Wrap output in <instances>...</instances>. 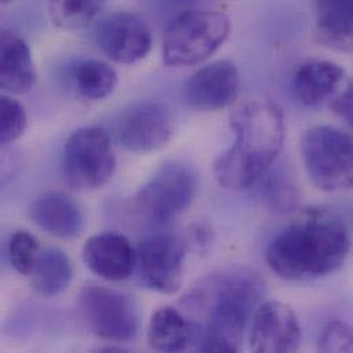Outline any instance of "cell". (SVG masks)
Listing matches in <instances>:
<instances>
[{
	"label": "cell",
	"instance_id": "cell-4",
	"mask_svg": "<svg viewBox=\"0 0 353 353\" xmlns=\"http://www.w3.org/2000/svg\"><path fill=\"white\" fill-rule=\"evenodd\" d=\"M230 18L216 10H187L167 26L163 37V61L172 68L206 61L227 40Z\"/></svg>",
	"mask_w": 353,
	"mask_h": 353
},
{
	"label": "cell",
	"instance_id": "cell-13",
	"mask_svg": "<svg viewBox=\"0 0 353 353\" xmlns=\"http://www.w3.org/2000/svg\"><path fill=\"white\" fill-rule=\"evenodd\" d=\"M241 74L225 59L210 62L190 76L184 85L188 106L199 112H217L228 108L238 97Z\"/></svg>",
	"mask_w": 353,
	"mask_h": 353
},
{
	"label": "cell",
	"instance_id": "cell-1",
	"mask_svg": "<svg viewBox=\"0 0 353 353\" xmlns=\"http://www.w3.org/2000/svg\"><path fill=\"white\" fill-rule=\"evenodd\" d=\"M350 249L345 221L330 210L312 209L270 242L265 260L271 271L285 281H314L339 271Z\"/></svg>",
	"mask_w": 353,
	"mask_h": 353
},
{
	"label": "cell",
	"instance_id": "cell-24",
	"mask_svg": "<svg viewBox=\"0 0 353 353\" xmlns=\"http://www.w3.org/2000/svg\"><path fill=\"white\" fill-rule=\"evenodd\" d=\"M26 124L28 117L23 106L10 97L0 95V146L21 138Z\"/></svg>",
	"mask_w": 353,
	"mask_h": 353
},
{
	"label": "cell",
	"instance_id": "cell-28",
	"mask_svg": "<svg viewBox=\"0 0 353 353\" xmlns=\"http://www.w3.org/2000/svg\"><path fill=\"white\" fill-rule=\"evenodd\" d=\"M330 109L347 124H352V85L341 92L330 105Z\"/></svg>",
	"mask_w": 353,
	"mask_h": 353
},
{
	"label": "cell",
	"instance_id": "cell-19",
	"mask_svg": "<svg viewBox=\"0 0 353 353\" xmlns=\"http://www.w3.org/2000/svg\"><path fill=\"white\" fill-rule=\"evenodd\" d=\"M196 340V323L172 307L157 310L148 326V343L152 350L159 352H181L195 345Z\"/></svg>",
	"mask_w": 353,
	"mask_h": 353
},
{
	"label": "cell",
	"instance_id": "cell-29",
	"mask_svg": "<svg viewBox=\"0 0 353 353\" xmlns=\"http://www.w3.org/2000/svg\"><path fill=\"white\" fill-rule=\"evenodd\" d=\"M181 1H210V0H181Z\"/></svg>",
	"mask_w": 353,
	"mask_h": 353
},
{
	"label": "cell",
	"instance_id": "cell-11",
	"mask_svg": "<svg viewBox=\"0 0 353 353\" xmlns=\"http://www.w3.org/2000/svg\"><path fill=\"white\" fill-rule=\"evenodd\" d=\"M95 37L102 52L117 63H135L148 57L153 46L146 21L130 11H113L101 18Z\"/></svg>",
	"mask_w": 353,
	"mask_h": 353
},
{
	"label": "cell",
	"instance_id": "cell-5",
	"mask_svg": "<svg viewBox=\"0 0 353 353\" xmlns=\"http://www.w3.org/2000/svg\"><path fill=\"white\" fill-rule=\"evenodd\" d=\"M301 156L311 181L334 192L353 185V143L348 132L333 125H316L301 139Z\"/></svg>",
	"mask_w": 353,
	"mask_h": 353
},
{
	"label": "cell",
	"instance_id": "cell-17",
	"mask_svg": "<svg viewBox=\"0 0 353 353\" xmlns=\"http://www.w3.org/2000/svg\"><path fill=\"white\" fill-rule=\"evenodd\" d=\"M36 73L26 41L12 30L0 28V90L21 95L34 85Z\"/></svg>",
	"mask_w": 353,
	"mask_h": 353
},
{
	"label": "cell",
	"instance_id": "cell-16",
	"mask_svg": "<svg viewBox=\"0 0 353 353\" xmlns=\"http://www.w3.org/2000/svg\"><path fill=\"white\" fill-rule=\"evenodd\" d=\"M30 217L37 227L57 238H74L84 228L81 208L70 195L59 191L37 196L30 206Z\"/></svg>",
	"mask_w": 353,
	"mask_h": 353
},
{
	"label": "cell",
	"instance_id": "cell-21",
	"mask_svg": "<svg viewBox=\"0 0 353 353\" xmlns=\"http://www.w3.org/2000/svg\"><path fill=\"white\" fill-rule=\"evenodd\" d=\"M263 203L275 213L293 212L300 203V188L294 175L283 165H271L257 180ZM256 183V184H257Z\"/></svg>",
	"mask_w": 353,
	"mask_h": 353
},
{
	"label": "cell",
	"instance_id": "cell-6",
	"mask_svg": "<svg viewBox=\"0 0 353 353\" xmlns=\"http://www.w3.org/2000/svg\"><path fill=\"white\" fill-rule=\"evenodd\" d=\"M196 188V171L187 163L170 161L139 188L134 209L146 221L164 224L191 205Z\"/></svg>",
	"mask_w": 353,
	"mask_h": 353
},
{
	"label": "cell",
	"instance_id": "cell-30",
	"mask_svg": "<svg viewBox=\"0 0 353 353\" xmlns=\"http://www.w3.org/2000/svg\"><path fill=\"white\" fill-rule=\"evenodd\" d=\"M7 1H11V0H0V3H7Z\"/></svg>",
	"mask_w": 353,
	"mask_h": 353
},
{
	"label": "cell",
	"instance_id": "cell-22",
	"mask_svg": "<svg viewBox=\"0 0 353 353\" xmlns=\"http://www.w3.org/2000/svg\"><path fill=\"white\" fill-rule=\"evenodd\" d=\"M72 77L77 92L91 101H101L113 94L119 76L106 62L99 59H84L74 65Z\"/></svg>",
	"mask_w": 353,
	"mask_h": 353
},
{
	"label": "cell",
	"instance_id": "cell-20",
	"mask_svg": "<svg viewBox=\"0 0 353 353\" xmlns=\"http://www.w3.org/2000/svg\"><path fill=\"white\" fill-rule=\"evenodd\" d=\"M33 289L44 297H55L65 292L73 278L69 256L58 248H46L39 252L29 274Z\"/></svg>",
	"mask_w": 353,
	"mask_h": 353
},
{
	"label": "cell",
	"instance_id": "cell-27",
	"mask_svg": "<svg viewBox=\"0 0 353 353\" xmlns=\"http://www.w3.org/2000/svg\"><path fill=\"white\" fill-rule=\"evenodd\" d=\"M185 245H190L195 252L205 254L213 242V230L206 221H195L188 228Z\"/></svg>",
	"mask_w": 353,
	"mask_h": 353
},
{
	"label": "cell",
	"instance_id": "cell-12",
	"mask_svg": "<svg viewBox=\"0 0 353 353\" xmlns=\"http://www.w3.org/2000/svg\"><path fill=\"white\" fill-rule=\"evenodd\" d=\"M252 318L249 345L253 352L292 353L300 350L303 330L288 304L265 301L256 307Z\"/></svg>",
	"mask_w": 353,
	"mask_h": 353
},
{
	"label": "cell",
	"instance_id": "cell-7",
	"mask_svg": "<svg viewBox=\"0 0 353 353\" xmlns=\"http://www.w3.org/2000/svg\"><path fill=\"white\" fill-rule=\"evenodd\" d=\"M62 168L68 184L76 190L91 191L106 185L116 171L109 132L99 127L74 131L65 143Z\"/></svg>",
	"mask_w": 353,
	"mask_h": 353
},
{
	"label": "cell",
	"instance_id": "cell-15",
	"mask_svg": "<svg viewBox=\"0 0 353 353\" xmlns=\"http://www.w3.org/2000/svg\"><path fill=\"white\" fill-rule=\"evenodd\" d=\"M87 267L109 282L128 279L137 265V249L128 238L116 232H102L91 236L83 249Z\"/></svg>",
	"mask_w": 353,
	"mask_h": 353
},
{
	"label": "cell",
	"instance_id": "cell-14",
	"mask_svg": "<svg viewBox=\"0 0 353 353\" xmlns=\"http://www.w3.org/2000/svg\"><path fill=\"white\" fill-rule=\"evenodd\" d=\"M352 81L336 62L311 58L299 65L293 77L297 99L307 108L330 105Z\"/></svg>",
	"mask_w": 353,
	"mask_h": 353
},
{
	"label": "cell",
	"instance_id": "cell-3",
	"mask_svg": "<svg viewBox=\"0 0 353 353\" xmlns=\"http://www.w3.org/2000/svg\"><path fill=\"white\" fill-rule=\"evenodd\" d=\"M264 294L263 281L248 270L234 268L209 276L187 299L203 312L198 333L201 352H238L249 319Z\"/></svg>",
	"mask_w": 353,
	"mask_h": 353
},
{
	"label": "cell",
	"instance_id": "cell-26",
	"mask_svg": "<svg viewBox=\"0 0 353 353\" xmlns=\"http://www.w3.org/2000/svg\"><path fill=\"white\" fill-rule=\"evenodd\" d=\"M318 350L321 352H351L352 329L340 321L329 323L319 337Z\"/></svg>",
	"mask_w": 353,
	"mask_h": 353
},
{
	"label": "cell",
	"instance_id": "cell-8",
	"mask_svg": "<svg viewBox=\"0 0 353 353\" xmlns=\"http://www.w3.org/2000/svg\"><path fill=\"white\" fill-rule=\"evenodd\" d=\"M83 316L91 332L102 340L125 344L141 330V312L135 300L119 290L87 285L80 296Z\"/></svg>",
	"mask_w": 353,
	"mask_h": 353
},
{
	"label": "cell",
	"instance_id": "cell-25",
	"mask_svg": "<svg viewBox=\"0 0 353 353\" xmlns=\"http://www.w3.org/2000/svg\"><path fill=\"white\" fill-rule=\"evenodd\" d=\"M40 252L37 239L28 231L19 230L12 234L8 242L10 263L17 272L29 276L36 257Z\"/></svg>",
	"mask_w": 353,
	"mask_h": 353
},
{
	"label": "cell",
	"instance_id": "cell-2",
	"mask_svg": "<svg viewBox=\"0 0 353 353\" xmlns=\"http://www.w3.org/2000/svg\"><path fill=\"white\" fill-rule=\"evenodd\" d=\"M234 143L214 161L213 172L224 188L241 191L253 187L281 154L285 119L270 99H249L231 116Z\"/></svg>",
	"mask_w": 353,
	"mask_h": 353
},
{
	"label": "cell",
	"instance_id": "cell-23",
	"mask_svg": "<svg viewBox=\"0 0 353 353\" xmlns=\"http://www.w3.org/2000/svg\"><path fill=\"white\" fill-rule=\"evenodd\" d=\"M106 0H48L52 22L66 30L84 28L102 11Z\"/></svg>",
	"mask_w": 353,
	"mask_h": 353
},
{
	"label": "cell",
	"instance_id": "cell-10",
	"mask_svg": "<svg viewBox=\"0 0 353 353\" xmlns=\"http://www.w3.org/2000/svg\"><path fill=\"white\" fill-rule=\"evenodd\" d=\"M185 242L174 235H153L137 248L141 282L161 294H175L183 285Z\"/></svg>",
	"mask_w": 353,
	"mask_h": 353
},
{
	"label": "cell",
	"instance_id": "cell-9",
	"mask_svg": "<svg viewBox=\"0 0 353 353\" xmlns=\"http://www.w3.org/2000/svg\"><path fill=\"white\" fill-rule=\"evenodd\" d=\"M113 134L130 152L154 153L171 142L175 134V117L171 109L159 101H137L114 117Z\"/></svg>",
	"mask_w": 353,
	"mask_h": 353
},
{
	"label": "cell",
	"instance_id": "cell-18",
	"mask_svg": "<svg viewBox=\"0 0 353 353\" xmlns=\"http://www.w3.org/2000/svg\"><path fill=\"white\" fill-rule=\"evenodd\" d=\"M315 10V37L327 48L352 50L353 0H312Z\"/></svg>",
	"mask_w": 353,
	"mask_h": 353
}]
</instances>
